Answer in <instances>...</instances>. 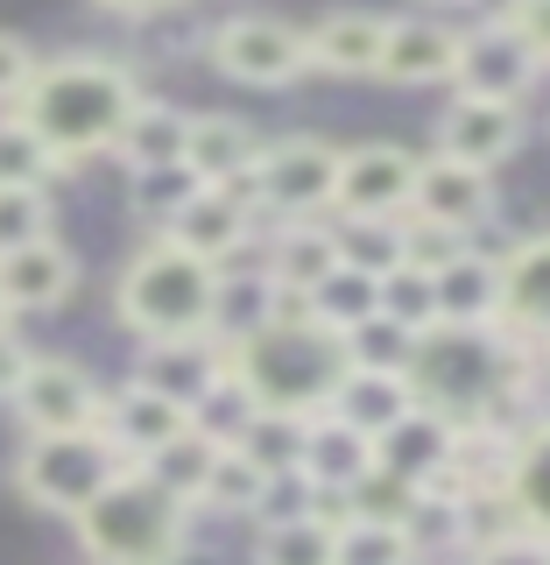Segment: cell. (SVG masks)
Masks as SVG:
<instances>
[{
    "label": "cell",
    "instance_id": "1f68e13d",
    "mask_svg": "<svg viewBox=\"0 0 550 565\" xmlns=\"http://www.w3.org/2000/svg\"><path fill=\"white\" fill-rule=\"evenodd\" d=\"M304 424H311V417H296V411H261V403H255V411H247V424L226 438V446H240L261 473H276V467H296V452H304Z\"/></svg>",
    "mask_w": 550,
    "mask_h": 565
},
{
    "label": "cell",
    "instance_id": "7c38bea8",
    "mask_svg": "<svg viewBox=\"0 0 550 565\" xmlns=\"http://www.w3.org/2000/svg\"><path fill=\"white\" fill-rule=\"evenodd\" d=\"M452 85H459V99H508V106H522V93L537 85V57L508 35V22L459 29Z\"/></svg>",
    "mask_w": 550,
    "mask_h": 565
},
{
    "label": "cell",
    "instance_id": "d6a6232c",
    "mask_svg": "<svg viewBox=\"0 0 550 565\" xmlns=\"http://www.w3.org/2000/svg\"><path fill=\"white\" fill-rule=\"evenodd\" d=\"M516 530H522V516H516V502H508L502 481L459 488V552H487V544L516 537Z\"/></svg>",
    "mask_w": 550,
    "mask_h": 565
},
{
    "label": "cell",
    "instance_id": "3957f363",
    "mask_svg": "<svg viewBox=\"0 0 550 565\" xmlns=\"http://www.w3.org/2000/svg\"><path fill=\"white\" fill-rule=\"evenodd\" d=\"M226 367L261 411H325L332 382L346 375V347L339 332H325L317 318H261L240 340H226Z\"/></svg>",
    "mask_w": 550,
    "mask_h": 565
},
{
    "label": "cell",
    "instance_id": "bcb514c9",
    "mask_svg": "<svg viewBox=\"0 0 550 565\" xmlns=\"http://www.w3.org/2000/svg\"><path fill=\"white\" fill-rule=\"evenodd\" d=\"M502 22H508V35H516L529 57H537V71H550V0H508Z\"/></svg>",
    "mask_w": 550,
    "mask_h": 565
},
{
    "label": "cell",
    "instance_id": "f5cc1de1",
    "mask_svg": "<svg viewBox=\"0 0 550 565\" xmlns=\"http://www.w3.org/2000/svg\"><path fill=\"white\" fill-rule=\"evenodd\" d=\"M537 361H543V375H550V347H543V353H537Z\"/></svg>",
    "mask_w": 550,
    "mask_h": 565
},
{
    "label": "cell",
    "instance_id": "f6af8a7d",
    "mask_svg": "<svg viewBox=\"0 0 550 565\" xmlns=\"http://www.w3.org/2000/svg\"><path fill=\"white\" fill-rule=\"evenodd\" d=\"M317 502V488L304 481V467H276L261 481V502H255V523H282V516H304Z\"/></svg>",
    "mask_w": 550,
    "mask_h": 565
},
{
    "label": "cell",
    "instance_id": "4316f807",
    "mask_svg": "<svg viewBox=\"0 0 550 565\" xmlns=\"http://www.w3.org/2000/svg\"><path fill=\"white\" fill-rule=\"evenodd\" d=\"M339 269V247H332V220H282L276 241H269V262H261V276L276 282V290H304L311 282H325Z\"/></svg>",
    "mask_w": 550,
    "mask_h": 565
},
{
    "label": "cell",
    "instance_id": "8992f818",
    "mask_svg": "<svg viewBox=\"0 0 550 565\" xmlns=\"http://www.w3.org/2000/svg\"><path fill=\"white\" fill-rule=\"evenodd\" d=\"M114 473H128V452H120L99 424H85V431H29V446L14 452V488H22V502L50 509V516H78Z\"/></svg>",
    "mask_w": 550,
    "mask_h": 565
},
{
    "label": "cell",
    "instance_id": "f1b7e54d",
    "mask_svg": "<svg viewBox=\"0 0 550 565\" xmlns=\"http://www.w3.org/2000/svg\"><path fill=\"white\" fill-rule=\"evenodd\" d=\"M212 459H219V438L198 431V424H184V431H176L170 446H155L149 459H141V473H149L155 488H170L176 502H191V509H198V488H205Z\"/></svg>",
    "mask_w": 550,
    "mask_h": 565
},
{
    "label": "cell",
    "instance_id": "44dd1931",
    "mask_svg": "<svg viewBox=\"0 0 550 565\" xmlns=\"http://www.w3.org/2000/svg\"><path fill=\"white\" fill-rule=\"evenodd\" d=\"M410 382H402V367H353L346 361V375L332 382V396H325V411L339 417V424H353L360 438H381L388 424H396L402 411H410Z\"/></svg>",
    "mask_w": 550,
    "mask_h": 565
},
{
    "label": "cell",
    "instance_id": "b9f144b4",
    "mask_svg": "<svg viewBox=\"0 0 550 565\" xmlns=\"http://www.w3.org/2000/svg\"><path fill=\"white\" fill-rule=\"evenodd\" d=\"M381 311L396 318V326H410V332H423V326H438V282H431V269H410V262H396L381 282Z\"/></svg>",
    "mask_w": 550,
    "mask_h": 565
},
{
    "label": "cell",
    "instance_id": "4dcf8cb0",
    "mask_svg": "<svg viewBox=\"0 0 550 565\" xmlns=\"http://www.w3.org/2000/svg\"><path fill=\"white\" fill-rule=\"evenodd\" d=\"M332 537H339V523H325L317 509L282 516V523H261L255 565H332Z\"/></svg>",
    "mask_w": 550,
    "mask_h": 565
},
{
    "label": "cell",
    "instance_id": "681fc988",
    "mask_svg": "<svg viewBox=\"0 0 550 565\" xmlns=\"http://www.w3.org/2000/svg\"><path fill=\"white\" fill-rule=\"evenodd\" d=\"M35 361V347L14 332V318H0V403L14 396V382H22V367Z\"/></svg>",
    "mask_w": 550,
    "mask_h": 565
},
{
    "label": "cell",
    "instance_id": "277c9868",
    "mask_svg": "<svg viewBox=\"0 0 550 565\" xmlns=\"http://www.w3.org/2000/svg\"><path fill=\"white\" fill-rule=\"evenodd\" d=\"M71 523H78V544L93 565H176L191 544V502L155 488L141 467L114 473Z\"/></svg>",
    "mask_w": 550,
    "mask_h": 565
},
{
    "label": "cell",
    "instance_id": "30bf717a",
    "mask_svg": "<svg viewBox=\"0 0 550 565\" xmlns=\"http://www.w3.org/2000/svg\"><path fill=\"white\" fill-rule=\"evenodd\" d=\"M417 184V156L402 141H353L339 149V177H332V212H375V220H402Z\"/></svg>",
    "mask_w": 550,
    "mask_h": 565
},
{
    "label": "cell",
    "instance_id": "db71d44e",
    "mask_svg": "<svg viewBox=\"0 0 550 565\" xmlns=\"http://www.w3.org/2000/svg\"><path fill=\"white\" fill-rule=\"evenodd\" d=\"M0 318H8V305H0Z\"/></svg>",
    "mask_w": 550,
    "mask_h": 565
},
{
    "label": "cell",
    "instance_id": "f907efd6",
    "mask_svg": "<svg viewBox=\"0 0 550 565\" xmlns=\"http://www.w3.org/2000/svg\"><path fill=\"white\" fill-rule=\"evenodd\" d=\"M106 14H170V8H184V0H99Z\"/></svg>",
    "mask_w": 550,
    "mask_h": 565
},
{
    "label": "cell",
    "instance_id": "ba28073f",
    "mask_svg": "<svg viewBox=\"0 0 550 565\" xmlns=\"http://www.w3.org/2000/svg\"><path fill=\"white\" fill-rule=\"evenodd\" d=\"M205 57L234 85L282 93V85H296L311 71V43H304V29L276 22V14H226V22L205 35Z\"/></svg>",
    "mask_w": 550,
    "mask_h": 565
},
{
    "label": "cell",
    "instance_id": "d4e9b609",
    "mask_svg": "<svg viewBox=\"0 0 550 565\" xmlns=\"http://www.w3.org/2000/svg\"><path fill=\"white\" fill-rule=\"evenodd\" d=\"M296 467H304V481H311L317 494H339L346 481H360V473L375 467V438H360L353 424H339L332 411H311Z\"/></svg>",
    "mask_w": 550,
    "mask_h": 565
},
{
    "label": "cell",
    "instance_id": "f35d334b",
    "mask_svg": "<svg viewBox=\"0 0 550 565\" xmlns=\"http://www.w3.org/2000/svg\"><path fill=\"white\" fill-rule=\"evenodd\" d=\"M410 340H417V332H410V326H396V318H388L381 305L367 311L360 326H346V332H339V347H346V361H353V367H402V361H410Z\"/></svg>",
    "mask_w": 550,
    "mask_h": 565
},
{
    "label": "cell",
    "instance_id": "cb8c5ba5",
    "mask_svg": "<svg viewBox=\"0 0 550 565\" xmlns=\"http://www.w3.org/2000/svg\"><path fill=\"white\" fill-rule=\"evenodd\" d=\"M431 282H438V318L445 326H502V255L466 247Z\"/></svg>",
    "mask_w": 550,
    "mask_h": 565
},
{
    "label": "cell",
    "instance_id": "d590c367",
    "mask_svg": "<svg viewBox=\"0 0 550 565\" xmlns=\"http://www.w3.org/2000/svg\"><path fill=\"white\" fill-rule=\"evenodd\" d=\"M191 191H198V177H191L184 163L128 170V205H134V220H141V226H155V234H163V226L176 220V212H184V199H191Z\"/></svg>",
    "mask_w": 550,
    "mask_h": 565
},
{
    "label": "cell",
    "instance_id": "52a82bcc",
    "mask_svg": "<svg viewBox=\"0 0 550 565\" xmlns=\"http://www.w3.org/2000/svg\"><path fill=\"white\" fill-rule=\"evenodd\" d=\"M332 177H339V149L325 135H282V141H261V156L240 177V191L269 220H325Z\"/></svg>",
    "mask_w": 550,
    "mask_h": 565
},
{
    "label": "cell",
    "instance_id": "603a6c76",
    "mask_svg": "<svg viewBox=\"0 0 550 565\" xmlns=\"http://www.w3.org/2000/svg\"><path fill=\"white\" fill-rule=\"evenodd\" d=\"M261 156V135L247 128L234 114H191L184 128V170L198 177V184H240L247 170H255Z\"/></svg>",
    "mask_w": 550,
    "mask_h": 565
},
{
    "label": "cell",
    "instance_id": "9c48e42d",
    "mask_svg": "<svg viewBox=\"0 0 550 565\" xmlns=\"http://www.w3.org/2000/svg\"><path fill=\"white\" fill-rule=\"evenodd\" d=\"M99 375L85 361H64V353H35L14 382L8 411L22 417V431H85L99 424Z\"/></svg>",
    "mask_w": 550,
    "mask_h": 565
},
{
    "label": "cell",
    "instance_id": "e575fe53",
    "mask_svg": "<svg viewBox=\"0 0 550 565\" xmlns=\"http://www.w3.org/2000/svg\"><path fill=\"white\" fill-rule=\"evenodd\" d=\"M375 282H381V276H367V269H346V262H339V269H332L325 282H311V318H317L325 332H346V326H360V318L381 305V290H375Z\"/></svg>",
    "mask_w": 550,
    "mask_h": 565
},
{
    "label": "cell",
    "instance_id": "ab89813d",
    "mask_svg": "<svg viewBox=\"0 0 550 565\" xmlns=\"http://www.w3.org/2000/svg\"><path fill=\"white\" fill-rule=\"evenodd\" d=\"M339 502H346V516H360V523H402V509L417 502V481H402V473H388V467H367L360 481L339 488Z\"/></svg>",
    "mask_w": 550,
    "mask_h": 565
},
{
    "label": "cell",
    "instance_id": "484cf974",
    "mask_svg": "<svg viewBox=\"0 0 550 565\" xmlns=\"http://www.w3.org/2000/svg\"><path fill=\"white\" fill-rule=\"evenodd\" d=\"M508 502H516L522 530L550 537V411L516 424V446H508V473H502Z\"/></svg>",
    "mask_w": 550,
    "mask_h": 565
},
{
    "label": "cell",
    "instance_id": "7a4b0ae2",
    "mask_svg": "<svg viewBox=\"0 0 550 565\" xmlns=\"http://www.w3.org/2000/svg\"><path fill=\"white\" fill-rule=\"evenodd\" d=\"M141 85L120 57H99V50H71V57H50L29 71L14 114L29 120V135L43 141L50 156L71 170L85 156H106L120 135V120L134 114Z\"/></svg>",
    "mask_w": 550,
    "mask_h": 565
},
{
    "label": "cell",
    "instance_id": "ac0fdd59",
    "mask_svg": "<svg viewBox=\"0 0 550 565\" xmlns=\"http://www.w3.org/2000/svg\"><path fill=\"white\" fill-rule=\"evenodd\" d=\"M452 57H459V29L445 14H388V43L375 78L388 85H452Z\"/></svg>",
    "mask_w": 550,
    "mask_h": 565
},
{
    "label": "cell",
    "instance_id": "7bdbcfd3",
    "mask_svg": "<svg viewBox=\"0 0 550 565\" xmlns=\"http://www.w3.org/2000/svg\"><path fill=\"white\" fill-rule=\"evenodd\" d=\"M50 177H64V163L29 135L22 114H0V184H50Z\"/></svg>",
    "mask_w": 550,
    "mask_h": 565
},
{
    "label": "cell",
    "instance_id": "ee69618b",
    "mask_svg": "<svg viewBox=\"0 0 550 565\" xmlns=\"http://www.w3.org/2000/svg\"><path fill=\"white\" fill-rule=\"evenodd\" d=\"M473 234H459V226H438V220H423V212H402V262L410 269H445L452 255H466Z\"/></svg>",
    "mask_w": 550,
    "mask_h": 565
},
{
    "label": "cell",
    "instance_id": "836d02e7",
    "mask_svg": "<svg viewBox=\"0 0 550 565\" xmlns=\"http://www.w3.org/2000/svg\"><path fill=\"white\" fill-rule=\"evenodd\" d=\"M261 481H269V473H261L240 446H219V459H212V473L198 488V509H212V516H255Z\"/></svg>",
    "mask_w": 550,
    "mask_h": 565
},
{
    "label": "cell",
    "instance_id": "c3c4849f",
    "mask_svg": "<svg viewBox=\"0 0 550 565\" xmlns=\"http://www.w3.org/2000/svg\"><path fill=\"white\" fill-rule=\"evenodd\" d=\"M473 565H550V537H543V530H516V537L473 552Z\"/></svg>",
    "mask_w": 550,
    "mask_h": 565
},
{
    "label": "cell",
    "instance_id": "83f0119b",
    "mask_svg": "<svg viewBox=\"0 0 550 565\" xmlns=\"http://www.w3.org/2000/svg\"><path fill=\"white\" fill-rule=\"evenodd\" d=\"M184 128H191V114H184V106H163V99H134V114L120 120V135H114V149H106V156H120L128 170L184 163Z\"/></svg>",
    "mask_w": 550,
    "mask_h": 565
},
{
    "label": "cell",
    "instance_id": "4fadbf2b",
    "mask_svg": "<svg viewBox=\"0 0 550 565\" xmlns=\"http://www.w3.org/2000/svg\"><path fill=\"white\" fill-rule=\"evenodd\" d=\"M255 220H261V212L247 205L240 184H198V191L184 199V212L163 226V241L191 247L198 262H212V269H226V262H234L240 247L255 241Z\"/></svg>",
    "mask_w": 550,
    "mask_h": 565
},
{
    "label": "cell",
    "instance_id": "e0dca14e",
    "mask_svg": "<svg viewBox=\"0 0 550 565\" xmlns=\"http://www.w3.org/2000/svg\"><path fill=\"white\" fill-rule=\"evenodd\" d=\"M71 290H78V255H71L57 234H43V241L14 247V255H0V305H8V318L57 311Z\"/></svg>",
    "mask_w": 550,
    "mask_h": 565
},
{
    "label": "cell",
    "instance_id": "816d5d0a",
    "mask_svg": "<svg viewBox=\"0 0 550 565\" xmlns=\"http://www.w3.org/2000/svg\"><path fill=\"white\" fill-rule=\"evenodd\" d=\"M431 8H466V0H431Z\"/></svg>",
    "mask_w": 550,
    "mask_h": 565
},
{
    "label": "cell",
    "instance_id": "5bb4252c",
    "mask_svg": "<svg viewBox=\"0 0 550 565\" xmlns=\"http://www.w3.org/2000/svg\"><path fill=\"white\" fill-rule=\"evenodd\" d=\"M522 149V106L508 99H459L438 114V156L452 163H473V170H502L508 156Z\"/></svg>",
    "mask_w": 550,
    "mask_h": 565
},
{
    "label": "cell",
    "instance_id": "8fae6325",
    "mask_svg": "<svg viewBox=\"0 0 550 565\" xmlns=\"http://www.w3.org/2000/svg\"><path fill=\"white\" fill-rule=\"evenodd\" d=\"M226 375H234V367H226V340H219V332L141 340V353H134V382L155 388V396H170V403H184V411H198Z\"/></svg>",
    "mask_w": 550,
    "mask_h": 565
},
{
    "label": "cell",
    "instance_id": "6da1fadb",
    "mask_svg": "<svg viewBox=\"0 0 550 565\" xmlns=\"http://www.w3.org/2000/svg\"><path fill=\"white\" fill-rule=\"evenodd\" d=\"M529 361L537 353L516 347L502 326H423L410 340V361H402V382H410L417 403L445 411L452 424L473 417H516V403L529 396Z\"/></svg>",
    "mask_w": 550,
    "mask_h": 565
},
{
    "label": "cell",
    "instance_id": "d6986e66",
    "mask_svg": "<svg viewBox=\"0 0 550 565\" xmlns=\"http://www.w3.org/2000/svg\"><path fill=\"white\" fill-rule=\"evenodd\" d=\"M184 424H191L184 403H170V396H155V388H141L134 375L99 396V431L114 438L120 452H128V467H141V459H149L155 446H170Z\"/></svg>",
    "mask_w": 550,
    "mask_h": 565
},
{
    "label": "cell",
    "instance_id": "60d3db41",
    "mask_svg": "<svg viewBox=\"0 0 550 565\" xmlns=\"http://www.w3.org/2000/svg\"><path fill=\"white\" fill-rule=\"evenodd\" d=\"M50 226H57V212H50V184H0V255L43 241Z\"/></svg>",
    "mask_w": 550,
    "mask_h": 565
},
{
    "label": "cell",
    "instance_id": "9a60e30c",
    "mask_svg": "<svg viewBox=\"0 0 550 565\" xmlns=\"http://www.w3.org/2000/svg\"><path fill=\"white\" fill-rule=\"evenodd\" d=\"M502 332L529 353L550 347V234H522L502 255Z\"/></svg>",
    "mask_w": 550,
    "mask_h": 565
},
{
    "label": "cell",
    "instance_id": "f546056e",
    "mask_svg": "<svg viewBox=\"0 0 550 565\" xmlns=\"http://www.w3.org/2000/svg\"><path fill=\"white\" fill-rule=\"evenodd\" d=\"M332 220V247H339L346 269L388 276L402 262V220H375V212H325Z\"/></svg>",
    "mask_w": 550,
    "mask_h": 565
},
{
    "label": "cell",
    "instance_id": "8d00e7d4",
    "mask_svg": "<svg viewBox=\"0 0 550 565\" xmlns=\"http://www.w3.org/2000/svg\"><path fill=\"white\" fill-rule=\"evenodd\" d=\"M402 537H410L417 558L459 552V494L452 488H417V502L402 509Z\"/></svg>",
    "mask_w": 550,
    "mask_h": 565
},
{
    "label": "cell",
    "instance_id": "ffe728a7",
    "mask_svg": "<svg viewBox=\"0 0 550 565\" xmlns=\"http://www.w3.org/2000/svg\"><path fill=\"white\" fill-rule=\"evenodd\" d=\"M452 446H459V424L445 411H431V403H410V411L375 438V467L402 473V481H417V488H431L438 473L452 467Z\"/></svg>",
    "mask_w": 550,
    "mask_h": 565
},
{
    "label": "cell",
    "instance_id": "2e32d148",
    "mask_svg": "<svg viewBox=\"0 0 550 565\" xmlns=\"http://www.w3.org/2000/svg\"><path fill=\"white\" fill-rule=\"evenodd\" d=\"M410 212L438 226H459V234H473V226L494 212V170H473V163H452V156H417V184H410Z\"/></svg>",
    "mask_w": 550,
    "mask_h": 565
},
{
    "label": "cell",
    "instance_id": "74e56055",
    "mask_svg": "<svg viewBox=\"0 0 550 565\" xmlns=\"http://www.w3.org/2000/svg\"><path fill=\"white\" fill-rule=\"evenodd\" d=\"M332 565H417V552H410V537H402V523L346 516L339 537H332Z\"/></svg>",
    "mask_w": 550,
    "mask_h": 565
},
{
    "label": "cell",
    "instance_id": "7dc6e473",
    "mask_svg": "<svg viewBox=\"0 0 550 565\" xmlns=\"http://www.w3.org/2000/svg\"><path fill=\"white\" fill-rule=\"evenodd\" d=\"M35 64H43V57H35L22 35H14V29H0V106H14V99H22V85H29V71H35Z\"/></svg>",
    "mask_w": 550,
    "mask_h": 565
},
{
    "label": "cell",
    "instance_id": "5b68a950",
    "mask_svg": "<svg viewBox=\"0 0 550 565\" xmlns=\"http://www.w3.org/2000/svg\"><path fill=\"white\" fill-rule=\"evenodd\" d=\"M212 305H219V269L198 262L191 247L149 234L128 255L114 282V318L134 340H184V332H212Z\"/></svg>",
    "mask_w": 550,
    "mask_h": 565
},
{
    "label": "cell",
    "instance_id": "7402d4cb",
    "mask_svg": "<svg viewBox=\"0 0 550 565\" xmlns=\"http://www.w3.org/2000/svg\"><path fill=\"white\" fill-rule=\"evenodd\" d=\"M304 43H311V71H332V78H375L381 43H388V14L339 8V14H325Z\"/></svg>",
    "mask_w": 550,
    "mask_h": 565
}]
</instances>
